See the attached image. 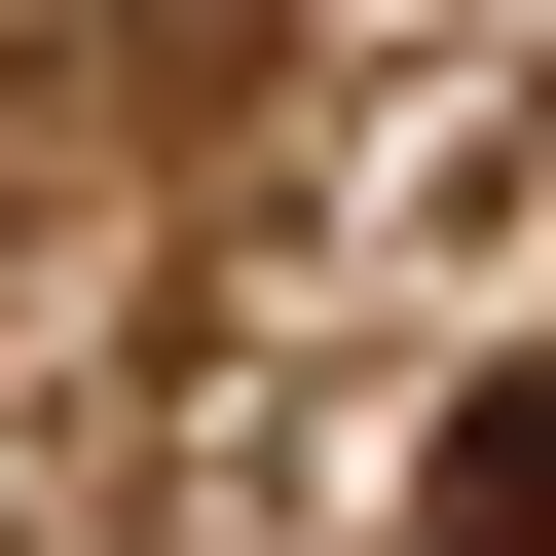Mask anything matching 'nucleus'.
<instances>
[{"label":"nucleus","instance_id":"1","mask_svg":"<svg viewBox=\"0 0 556 556\" xmlns=\"http://www.w3.org/2000/svg\"><path fill=\"white\" fill-rule=\"evenodd\" d=\"M408 519H445V556H556V371H482V408H445V482H408Z\"/></svg>","mask_w":556,"mask_h":556}]
</instances>
